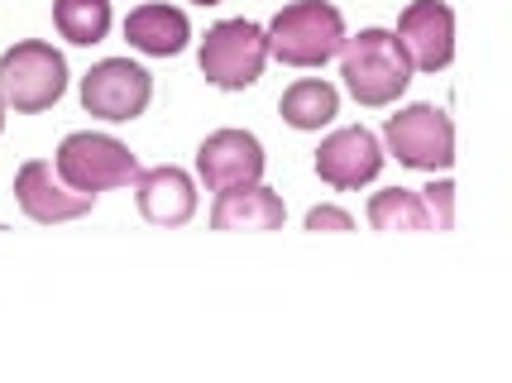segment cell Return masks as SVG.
I'll list each match as a JSON object with an SVG mask.
<instances>
[{
	"label": "cell",
	"mask_w": 512,
	"mask_h": 383,
	"mask_svg": "<svg viewBox=\"0 0 512 383\" xmlns=\"http://www.w3.org/2000/svg\"><path fill=\"white\" fill-rule=\"evenodd\" d=\"M340 77L359 106H393L412 87V63L393 39V29H359V34H345Z\"/></svg>",
	"instance_id": "obj_1"
},
{
	"label": "cell",
	"mask_w": 512,
	"mask_h": 383,
	"mask_svg": "<svg viewBox=\"0 0 512 383\" xmlns=\"http://www.w3.org/2000/svg\"><path fill=\"white\" fill-rule=\"evenodd\" d=\"M307 230H355V216L350 211H340V206H312L307 211Z\"/></svg>",
	"instance_id": "obj_19"
},
{
	"label": "cell",
	"mask_w": 512,
	"mask_h": 383,
	"mask_svg": "<svg viewBox=\"0 0 512 383\" xmlns=\"http://www.w3.org/2000/svg\"><path fill=\"white\" fill-rule=\"evenodd\" d=\"M134 206H139V216L149 226H168V230L187 226L197 216V182H192V173H182L173 163L144 168L134 178Z\"/></svg>",
	"instance_id": "obj_12"
},
{
	"label": "cell",
	"mask_w": 512,
	"mask_h": 383,
	"mask_svg": "<svg viewBox=\"0 0 512 383\" xmlns=\"http://www.w3.org/2000/svg\"><path fill=\"white\" fill-rule=\"evenodd\" d=\"M15 202H20V211L34 226H63V221L87 216L91 206H96V197H82V192L63 187L58 173H53V163L29 158L20 173H15Z\"/></svg>",
	"instance_id": "obj_11"
},
{
	"label": "cell",
	"mask_w": 512,
	"mask_h": 383,
	"mask_svg": "<svg viewBox=\"0 0 512 383\" xmlns=\"http://www.w3.org/2000/svg\"><path fill=\"white\" fill-rule=\"evenodd\" d=\"M283 221H288V206L264 182L216 192V206H211V230H283Z\"/></svg>",
	"instance_id": "obj_13"
},
{
	"label": "cell",
	"mask_w": 512,
	"mask_h": 383,
	"mask_svg": "<svg viewBox=\"0 0 512 383\" xmlns=\"http://www.w3.org/2000/svg\"><path fill=\"white\" fill-rule=\"evenodd\" d=\"M417 197H422L426 216H431V226H436V230L455 226V182H450V178H436L431 187H422Z\"/></svg>",
	"instance_id": "obj_18"
},
{
	"label": "cell",
	"mask_w": 512,
	"mask_h": 383,
	"mask_svg": "<svg viewBox=\"0 0 512 383\" xmlns=\"http://www.w3.org/2000/svg\"><path fill=\"white\" fill-rule=\"evenodd\" d=\"M407 53L412 72H441L455 58V10L446 0H412L398 15V34H393Z\"/></svg>",
	"instance_id": "obj_8"
},
{
	"label": "cell",
	"mask_w": 512,
	"mask_h": 383,
	"mask_svg": "<svg viewBox=\"0 0 512 383\" xmlns=\"http://www.w3.org/2000/svg\"><path fill=\"white\" fill-rule=\"evenodd\" d=\"M379 144H388V154L412 173H446L455 163V125L431 101H412L398 115H388Z\"/></svg>",
	"instance_id": "obj_6"
},
{
	"label": "cell",
	"mask_w": 512,
	"mask_h": 383,
	"mask_svg": "<svg viewBox=\"0 0 512 383\" xmlns=\"http://www.w3.org/2000/svg\"><path fill=\"white\" fill-rule=\"evenodd\" d=\"M278 111H283V120L292 130H326L340 115V91L331 82H321V77H302V82H292L283 91Z\"/></svg>",
	"instance_id": "obj_15"
},
{
	"label": "cell",
	"mask_w": 512,
	"mask_h": 383,
	"mask_svg": "<svg viewBox=\"0 0 512 383\" xmlns=\"http://www.w3.org/2000/svg\"><path fill=\"white\" fill-rule=\"evenodd\" d=\"M201 77L211 87L221 91H245L264 77V63H268V34L264 24L254 20H221L206 29L201 39Z\"/></svg>",
	"instance_id": "obj_5"
},
{
	"label": "cell",
	"mask_w": 512,
	"mask_h": 383,
	"mask_svg": "<svg viewBox=\"0 0 512 383\" xmlns=\"http://www.w3.org/2000/svg\"><path fill=\"white\" fill-rule=\"evenodd\" d=\"M53 24L67 44H101L111 34V0H53Z\"/></svg>",
	"instance_id": "obj_16"
},
{
	"label": "cell",
	"mask_w": 512,
	"mask_h": 383,
	"mask_svg": "<svg viewBox=\"0 0 512 383\" xmlns=\"http://www.w3.org/2000/svg\"><path fill=\"white\" fill-rule=\"evenodd\" d=\"M316 173H321V182H331L335 192H359L364 182H374L383 173L379 135L364 130V125H345V130L326 135L316 149Z\"/></svg>",
	"instance_id": "obj_10"
},
{
	"label": "cell",
	"mask_w": 512,
	"mask_h": 383,
	"mask_svg": "<svg viewBox=\"0 0 512 383\" xmlns=\"http://www.w3.org/2000/svg\"><path fill=\"white\" fill-rule=\"evenodd\" d=\"M53 173L63 187L82 192V197H101L111 187H130L144 168L130 154V144H120L115 135H96V130H77L58 144L53 154Z\"/></svg>",
	"instance_id": "obj_3"
},
{
	"label": "cell",
	"mask_w": 512,
	"mask_h": 383,
	"mask_svg": "<svg viewBox=\"0 0 512 383\" xmlns=\"http://www.w3.org/2000/svg\"><path fill=\"white\" fill-rule=\"evenodd\" d=\"M192 5H221V0H192Z\"/></svg>",
	"instance_id": "obj_20"
},
{
	"label": "cell",
	"mask_w": 512,
	"mask_h": 383,
	"mask_svg": "<svg viewBox=\"0 0 512 383\" xmlns=\"http://www.w3.org/2000/svg\"><path fill=\"white\" fill-rule=\"evenodd\" d=\"M264 34L268 58H278L288 68H321V63L340 58V48H345V20L331 0H292L273 15Z\"/></svg>",
	"instance_id": "obj_2"
},
{
	"label": "cell",
	"mask_w": 512,
	"mask_h": 383,
	"mask_svg": "<svg viewBox=\"0 0 512 383\" xmlns=\"http://www.w3.org/2000/svg\"><path fill=\"white\" fill-rule=\"evenodd\" d=\"M268 158L264 144L249 135V130H216V135L201 139L197 149V178L211 192H235V187H254L264 178Z\"/></svg>",
	"instance_id": "obj_9"
},
{
	"label": "cell",
	"mask_w": 512,
	"mask_h": 383,
	"mask_svg": "<svg viewBox=\"0 0 512 383\" xmlns=\"http://www.w3.org/2000/svg\"><path fill=\"white\" fill-rule=\"evenodd\" d=\"M125 39L149 58H178L187 39H192V24H187L178 5H139L125 20Z\"/></svg>",
	"instance_id": "obj_14"
},
{
	"label": "cell",
	"mask_w": 512,
	"mask_h": 383,
	"mask_svg": "<svg viewBox=\"0 0 512 383\" xmlns=\"http://www.w3.org/2000/svg\"><path fill=\"white\" fill-rule=\"evenodd\" d=\"M369 226L374 230H431V216L417 192L407 187H383L369 197Z\"/></svg>",
	"instance_id": "obj_17"
},
{
	"label": "cell",
	"mask_w": 512,
	"mask_h": 383,
	"mask_svg": "<svg viewBox=\"0 0 512 383\" xmlns=\"http://www.w3.org/2000/svg\"><path fill=\"white\" fill-rule=\"evenodd\" d=\"M0 130H5V101H0Z\"/></svg>",
	"instance_id": "obj_21"
},
{
	"label": "cell",
	"mask_w": 512,
	"mask_h": 383,
	"mask_svg": "<svg viewBox=\"0 0 512 383\" xmlns=\"http://www.w3.org/2000/svg\"><path fill=\"white\" fill-rule=\"evenodd\" d=\"M154 101V77L130 63V58H101L96 68L82 77V106L87 115H101L111 125L139 120Z\"/></svg>",
	"instance_id": "obj_7"
},
{
	"label": "cell",
	"mask_w": 512,
	"mask_h": 383,
	"mask_svg": "<svg viewBox=\"0 0 512 383\" xmlns=\"http://www.w3.org/2000/svg\"><path fill=\"white\" fill-rule=\"evenodd\" d=\"M67 91V58L44 39H24L0 53V101L15 115L53 111Z\"/></svg>",
	"instance_id": "obj_4"
}]
</instances>
